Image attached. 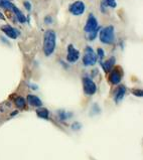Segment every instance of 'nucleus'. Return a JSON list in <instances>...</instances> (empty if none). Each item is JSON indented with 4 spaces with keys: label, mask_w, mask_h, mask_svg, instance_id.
<instances>
[{
    "label": "nucleus",
    "mask_w": 143,
    "mask_h": 160,
    "mask_svg": "<svg viewBox=\"0 0 143 160\" xmlns=\"http://www.w3.org/2000/svg\"><path fill=\"white\" fill-rule=\"evenodd\" d=\"M98 57L100 58H104V55H105V54H104V50H102V48H98Z\"/></svg>",
    "instance_id": "aec40b11"
},
{
    "label": "nucleus",
    "mask_w": 143,
    "mask_h": 160,
    "mask_svg": "<svg viewBox=\"0 0 143 160\" xmlns=\"http://www.w3.org/2000/svg\"><path fill=\"white\" fill-rule=\"evenodd\" d=\"M125 93H126V90H125L124 87H123V86L119 87V89H118L117 91H116V93H115V96H114L115 102H116V103L120 102V101H121L122 99H123Z\"/></svg>",
    "instance_id": "f8f14e48"
},
{
    "label": "nucleus",
    "mask_w": 143,
    "mask_h": 160,
    "mask_svg": "<svg viewBox=\"0 0 143 160\" xmlns=\"http://www.w3.org/2000/svg\"><path fill=\"white\" fill-rule=\"evenodd\" d=\"M1 29L9 38L15 39V38L18 36V31H17L15 28H13L12 26H10V25H3Z\"/></svg>",
    "instance_id": "6e6552de"
},
{
    "label": "nucleus",
    "mask_w": 143,
    "mask_h": 160,
    "mask_svg": "<svg viewBox=\"0 0 143 160\" xmlns=\"http://www.w3.org/2000/svg\"><path fill=\"white\" fill-rule=\"evenodd\" d=\"M100 40L106 44H112L114 43L115 33H114V27L112 25L102 28V30L100 31Z\"/></svg>",
    "instance_id": "f03ea898"
},
{
    "label": "nucleus",
    "mask_w": 143,
    "mask_h": 160,
    "mask_svg": "<svg viewBox=\"0 0 143 160\" xmlns=\"http://www.w3.org/2000/svg\"><path fill=\"white\" fill-rule=\"evenodd\" d=\"M114 64H115V58H111L108 61H106L105 62H101V65L103 67L104 71L105 72H109L110 69H112Z\"/></svg>",
    "instance_id": "ddd939ff"
},
{
    "label": "nucleus",
    "mask_w": 143,
    "mask_h": 160,
    "mask_svg": "<svg viewBox=\"0 0 143 160\" xmlns=\"http://www.w3.org/2000/svg\"><path fill=\"white\" fill-rule=\"evenodd\" d=\"M15 105L17 108H19V109H23L24 107H25V100H24L22 97H17L14 101Z\"/></svg>",
    "instance_id": "2eb2a0df"
},
{
    "label": "nucleus",
    "mask_w": 143,
    "mask_h": 160,
    "mask_svg": "<svg viewBox=\"0 0 143 160\" xmlns=\"http://www.w3.org/2000/svg\"><path fill=\"white\" fill-rule=\"evenodd\" d=\"M98 21H97V18L93 14H90L89 17H88V20H87V23L85 25V31L86 32H92V31L96 30L98 28Z\"/></svg>",
    "instance_id": "423d86ee"
},
{
    "label": "nucleus",
    "mask_w": 143,
    "mask_h": 160,
    "mask_svg": "<svg viewBox=\"0 0 143 160\" xmlns=\"http://www.w3.org/2000/svg\"><path fill=\"white\" fill-rule=\"evenodd\" d=\"M97 61V54L91 47H87L85 48V54L83 57V64L86 67H90V65H94Z\"/></svg>",
    "instance_id": "7ed1b4c3"
},
{
    "label": "nucleus",
    "mask_w": 143,
    "mask_h": 160,
    "mask_svg": "<svg viewBox=\"0 0 143 160\" xmlns=\"http://www.w3.org/2000/svg\"><path fill=\"white\" fill-rule=\"evenodd\" d=\"M103 3L105 4L108 7H112V8H115L117 6V3L115 0H104Z\"/></svg>",
    "instance_id": "f3484780"
},
{
    "label": "nucleus",
    "mask_w": 143,
    "mask_h": 160,
    "mask_svg": "<svg viewBox=\"0 0 143 160\" xmlns=\"http://www.w3.org/2000/svg\"><path fill=\"white\" fill-rule=\"evenodd\" d=\"M23 5H24V7H25L26 10H28V11H30V9H31V4H30V3H29L28 1H24Z\"/></svg>",
    "instance_id": "6ab92c4d"
},
{
    "label": "nucleus",
    "mask_w": 143,
    "mask_h": 160,
    "mask_svg": "<svg viewBox=\"0 0 143 160\" xmlns=\"http://www.w3.org/2000/svg\"><path fill=\"white\" fill-rule=\"evenodd\" d=\"M27 102L29 103V105L33 106V107H41L43 106V102L40 101V99L38 97L34 96V95H28L27 96Z\"/></svg>",
    "instance_id": "1a4fd4ad"
},
{
    "label": "nucleus",
    "mask_w": 143,
    "mask_h": 160,
    "mask_svg": "<svg viewBox=\"0 0 143 160\" xmlns=\"http://www.w3.org/2000/svg\"><path fill=\"white\" fill-rule=\"evenodd\" d=\"M85 8L86 6L84 4V2L82 1H76L74 3H72L71 5H70V12L72 13V14L74 15H82L84 11H85Z\"/></svg>",
    "instance_id": "39448f33"
},
{
    "label": "nucleus",
    "mask_w": 143,
    "mask_h": 160,
    "mask_svg": "<svg viewBox=\"0 0 143 160\" xmlns=\"http://www.w3.org/2000/svg\"><path fill=\"white\" fill-rule=\"evenodd\" d=\"M83 88H84V92H85V94H87V95H89V96L94 95L97 91L96 84L90 78H84L83 79Z\"/></svg>",
    "instance_id": "20e7f679"
},
{
    "label": "nucleus",
    "mask_w": 143,
    "mask_h": 160,
    "mask_svg": "<svg viewBox=\"0 0 143 160\" xmlns=\"http://www.w3.org/2000/svg\"><path fill=\"white\" fill-rule=\"evenodd\" d=\"M36 114L38 117L43 118V119H47L48 118V111L47 109H40L36 111Z\"/></svg>",
    "instance_id": "dca6fc26"
},
{
    "label": "nucleus",
    "mask_w": 143,
    "mask_h": 160,
    "mask_svg": "<svg viewBox=\"0 0 143 160\" xmlns=\"http://www.w3.org/2000/svg\"><path fill=\"white\" fill-rule=\"evenodd\" d=\"M80 58V51L76 50L73 44H70L68 47V54H67V61L69 62H76Z\"/></svg>",
    "instance_id": "0eeeda50"
},
{
    "label": "nucleus",
    "mask_w": 143,
    "mask_h": 160,
    "mask_svg": "<svg viewBox=\"0 0 143 160\" xmlns=\"http://www.w3.org/2000/svg\"><path fill=\"white\" fill-rule=\"evenodd\" d=\"M0 18H2V19H4V17H3V16H2V14H1V13H0Z\"/></svg>",
    "instance_id": "4be33fe9"
},
{
    "label": "nucleus",
    "mask_w": 143,
    "mask_h": 160,
    "mask_svg": "<svg viewBox=\"0 0 143 160\" xmlns=\"http://www.w3.org/2000/svg\"><path fill=\"white\" fill-rule=\"evenodd\" d=\"M110 82L112 83L113 85H117L119 84L121 81V74L118 69H114V71L111 72L110 74Z\"/></svg>",
    "instance_id": "9d476101"
},
{
    "label": "nucleus",
    "mask_w": 143,
    "mask_h": 160,
    "mask_svg": "<svg viewBox=\"0 0 143 160\" xmlns=\"http://www.w3.org/2000/svg\"><path fill=\"white\" fill-rule=\"evenodd\" d=\"M12 11L14 12V14H15V16H16V18H17V20L20 22V23H24L26 21V17H25V15L23 14V13L20 11V10L16 7L15 5H13V7H12Z\"/></svg>",
    "instance_id": "9b49d317"
},
{
    "label": "nucleus",
    "mask_w": 143,
    "mask_h": 160,
    "mask_svg": "<svg viewBox=\"0 0 143 160\" xmlns=\"http://www.w3.org/2000/svg\"><path fill=\"white\" fill-rule=\"evenodd\" d=\"M98 31H99V27L96 30H94V31H92V32H90L89 33V39L90 40H94V39H95L96 36H97V33H98Z\"/></svg>",
    "instance_id": "a211bd4d"
},
{
    "label": "nucleus",
    "mask_w": 143,
    "mask_h": 160,
    "mask_svg": "<svg viewBox=\"0 0 143 160\" xmlns=\"http://www.w3.org/2000/svg\"><path fill=\"white\" fill-rule=\"evenodd\" d=\"M44 21L47 22V23H48V24L53 22V21H51V16H47V17H45V18H44Z\"/></svg>",
    "instance_id": "412c9836"
},
{
    "label": "nucleus",
    "mask_w": 143,
    "mask_h": 160,
    "mask_svg": "<svg viewBox=\"0 0 143 160\" xmlns=\"http://www.w3.org/2000/svg\"><path fill=\"white\" fill-rule=\"evenodd\" d=\"M0 7L11 10L13 7V4L9 1V0H0Z\"/></svg>",
    "instance_id": "4468645a"
},
{
    "label": "nucleus",
    "mask_w": 143,
    "mask_h": 160,
    "mask_svg": "<svg viewBox=\"0 0 143 160\" xmlns=\"http://www.w3.org/2000/svg\"><path fill=\"white\" fill-rule=\"evenodd\" d=\"M57 44V34L54 30H47L43 36V53L47 57L54 54Z\"/></svg>",
    "instance_id": "f257e3e1"
}]
</instances>
